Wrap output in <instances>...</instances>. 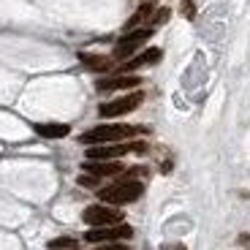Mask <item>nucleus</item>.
I'll list each match as a JSON object with an SVG mask.
<instances>
[{
	"label": "nucleus",
	"mask_w": 250,
	"mask_h": 250,
	"mask_svg": "<svg viewBox=\"0 0 250 250\" xmlns=\"http://www.w3.org/2000/svg\"><path fill=\"white\" fill-rule=\"evenodd\" d=\"M182 14H185L188 19H193L196 8H193V0H182Z\"/></svg>",
	"instance_id": "dca6fc26"
},
{
	"label": "nucleus",
	"mask_w": 250,
	"mask_h": 250,
	"mask_svg": "<svg viewBox=\"0 0 250 250\" xmlns=\"http://www.w3.org/2000/svg\"><path fill=\"white\" fill-rule=\"evenodd\" d=\"M166 19H169V8H161V11H155V17H152V22H155V25H163Z\"/></svg>",
	"instance_id": "f3484780"
},
{
	"label": "nucleus",
	"mask_w": 250,
	"mask_h": 250,
	"mask_svg": "<svg viewBox=\"0 0 250 250\" xmlns=\"http://www.w3.org/2000/svg\"><path fill=\"white\" fill-rule=\"evenodd\" d=\"M161 250H185V245H163Z\"/></svg>",
	"instance_id": "a211bd4d"
},
{
	"label": "nucleus",
	"mask_w": 250,
	"mask_h": 250,
	"mask_svg": "<svg viewBox=\"0 0 250 250\" xmlns=\"http://www.w3.org/2000/svg\"><path fill=\"white\" fill-rule=\"evenodd\" d=\"M68 131L71 128L65 123H41V125H36V133L44 136V139H65Z\"/></svg>",
	"instance_id": "9b49d317"
},
{
	"label": "nucleus",
	"mask_w": 250,
	"mask_h": 250,
	"mask_svg": "<svg viewBox=\"0 0 250 250\" xmlns=\"http://www.w3.org/2000/svg\"><path fill=\"white\" fill-rule=\"evenodd\" d=\"M82 220L90 226V229H101V226H117L123 223V212L114 209L109 204H93L82 212Z\"/></svg>",
	"instance_id": "20e7f679"
},
{
	"label": "nucleus",
	"mask_w": 250,
	"mask_h": 250,
	"mask_svg": "<svg viewBox=\"0 0 250 250\" xmlns=\"http://www.w3.org/2000/svg\"><path fill=\"white\" fill-rule=\"evenodd\" d=\"M142 79L131 74H117V76H106V79L95 82V90L98 93H114V90H128V87H139Z\"/></svg>",
	"instance_id": "6e6552de"
},
{
	"label": "nucleus",
	"mask_w": 250,
	"mask_h": 250,
	"mask_svg": "<svg viewBox=\"0 0 250 250\" xmlns=\"http://www.w3.org/2000/svg\"><path fill=\"white\" fill-rule=\"evenodd\" d=\"M136 133H144V128H133V125H123V123H106V125H95L90 131H84L79 136L82 144L95 147V144H117L125 139H133Z\"/></svg>",
	"instance_id": "f257e3e1"
},
{
	"label": "nucleus",
	"mask_w": 250,
	"mask_h": 250,
	"mask_svg": "<svg viewBox=\"0 0 250 250\" xmlns=\"http://www.w3.org/2000/svg\"><path fill=\"white\" fill-rule=\"evenodd\" d=\"M49 250H76V239L71 237H60V239H52Z\"/></svg>",
	"instance_id": "4468645a"
},
{
	"label": "nucleus",
	"mask_w": 250,
	"mask_h": 250,
	"mask_svg": "<svg viewBox=\"0 0 250 250\" xmlns=\"http://www.w3.org/2000/svg\"><path fill=\"white\" fill-rule=\"evenodd\" d=\"M152 14H155V6H152V3H144V6H139V11L133 14V17L128 19V22H125V33H128V30H136V27L142 25V22L152 19Z\"/></svg>",
	"instance_id": "f8f14e48"
},
{
	"label": "nucleus",
	"mask_w": 250,
	"mask_h": 250,
	"mask_svg": "<svg viewBox=\"0 0 250 250\" xmlns=\"http://www.w3.org/2000/svg\"><path fill=\"white\" fill-rule=\"evenodd\" d=\"M79 185H82V188H95V185H98V177H93V174H90V177H87V174H82V177H79Z\"/></svg>",
	"instance_id": "2eb2a0df"
},
{
	"label": "nucleus",
	"mask_w": 250,
	"mask_h": 250,
	"mask_svg": "<svg viewBox=\"0 0 250 250\" xmlns=\"http://www.w3.org/2000/svg\"><path fill=\"white\" fill-rule=\"evenodd\" d=\"M79 60L93 71H109L112 68V60H109V57H101V55H84V52H82Z\"/></svg>",
	"instance_id": "ddd939ff"
},
{
	"label": "nucleus",
	"mask_w": 250,
	"mask_h": 250,
	"mask_svg": "<svg viewBox=\"0 0 250 250\" xmlns=\"http://www.w3.org/2000/svg\"><path fill=\"white\" fill-rule=\"evenodd\" d=\"M144 193V182L133 180V177H123L120 182H112L109 188H101L98 196L104 204H131V201H136L139 196Z\"/></svg>",
	"instance_id": "f03ea898"
},
{
	"label": "nucleus",
	"mask_w": 250,
	"mask_h": 250,
	"mask_svg": "<svg viewBox=\"0 0 250 250\" xmlns=\"http://www.w3.org/2000/svg\"><path fill=\"white\" fill-rule=\"evenodd\" d=\"M242 245H248V248H250V237H248V234L242 237Z\"/></svg>",
	"instance_id": "6ab92c4d"
},
{
	"label": "nucleus",
	"mask_w": 250,
	"mask_h": 250,
	"mask_svg": "<svg viewBox=\"0 0 250 250\" xmlns=\"http://www.w3.org/2000/svg\"><path fill=\"white\" fill-rule=\"evenodd\" d=\"M161 57H163L161 49H147V52H142V55H136V57H128V62L120 65V74H131V71L142 68V65H152V62H158Z\"/></svg>",
	"instance_id": "1a4fd4ad"
},
{
	"label": "nucleus",
	"mask_w": 250,
	"mask_h": 250,
	"mask_svg": "<svg viewBox=\"0 0 250 250\" xmlns=\"http://www.w3.org/2000/svg\"><path fill=\"white\" fill-rule=\"evenodd\" d=\"M144 150L147 147L142 142H136V144H95V147L87 150V161H117V158L128 155V152H144Z\"/></svg>",
	"instance_id": "39448f33"
},
{
	"label": "nucleus",
	"mask_w": 250,
	"mask_h": 250,
	"mask_svg": "<svg viewBox=\"0 0 250 250\" xmlns=\"http://www.w3.org/2000/svg\"><path fill=\"white\" fill-rule=\"evenodd\" d=\"M142 101H144V93L142 90H133V93L123 95V98H114V101H109V104H101L98 114L101 117H120V114H128V112H133V109H139Z\"/></svg>",
	"instance_id": "423d86ee"
},
{
	"label": "nucleus",
	"mask_w": 250,
	"mask_h": 250,
	"mask_svg": "<svg viewBox=\"0 0 250 250\" xmlns=\"http://www.w3.org/2000/svg\"><path fill=\"white\" fill-rule=\"evenodd\" d=\"M133 237V229L125 223H117V226H101V229H90L87 234H84V242H123V239H131Z\"/></svg>",
	"instance_id": "0eeeda50"
},
{
	"label": "nucleus",
	"mask_w": 250,
	"mask_h": 250,
	"mask_svg": "<svg viewBox=\"0 0 250 250\" xmlns=\"http://www.w3.org/2000/svg\"><path fill=\"white\" fill-rule=\"evenodd\" d=\"M84 171H90L93 177H114V174H123V166L114 161H87Z\"/></svg>",
	"instance_id": "9d476101"
},
{
	"label": "nucleus",
	"mask_w": 250,
	"mask_h": 250,
	"mask_svg": "<svg viewBox=\"0 0 250 250\" xmlns=\"http://www.w3.org/2000/svg\"><path fill=\"white\" fill-rule=\"evenodd\" d=\"M152 33H155V30H152V25L139 27V30H128L117 41V46H114V57H117V60H128V57H133L139 52V46L152 38Z\"/></svg>",
	"instance_id": "7ed1b4c3"
}]
</instances>
